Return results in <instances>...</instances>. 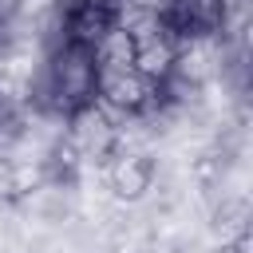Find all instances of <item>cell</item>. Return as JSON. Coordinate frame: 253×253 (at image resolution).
Wrapping results in <instances>:
<instances>
[{
  "label": "cell",
  "mask_w": 253,
  "mask_h": 253,
  "mask_svg": "<svg viewBox=\"0 0 253 253\" xmlns=\"http://www.w3.org/2000/svg\"><path fill=\"white\" fill-rule=\"evenodd\" d=\"M225 16H229V0H166V8L158 12V28L174 43H190L217 36L225 28Z\"/></svg>",
  "instance_id": "6da1fadb"
},
{
  "label": "cell",
  "mask_w": 253,
  "mask_h": 253,
  "mask_svg": "<svg viewBox=\"0 0 253 253\" xmlns=\"http://www.w3.org/2000/svg\"><path fill=\"white\" fill-rule=\"evenodd\" d=\"M115 24H119L115 0H67L55 12L59 43H75V47H95Z\"/></svg>",
  "instance_id": "7a4b0ae2"
},
{
  "label": "cell",
  "mask_w": 253,
  "mask_h": 253,
  "mask_svg": "<svg viewBox=\"0 0 253 253\" xmlns=\"http://www.w3.org/2000/svg\"><path fill=\"white\" fill-rule=\"evenodd\" d=\"M95 103L99 111H111V115H146L154 103H158V87L146 83L138 71H99V83H95Z\"/></svg>",
  "instance_id": "3957f363"
},
{
  "label": "cell",
  "mask_w": 253,
  "mask_h": 253,
  "mask_svg": "<svg viewBox=\"0 0 253 253\" xmlns=\"http://www.w3.org/2000/svg\"><path fill=\"white\" fill-rule=\"evenodd\" d=\"M107 182L119 202H142L154 186V158L146 150H119L107 166Z\"/></svg>",
  "instance_id": "277c9868"
},
{
  "label": "cell",
  "mask_w": 253,
  "mask_h": 253,
  "mask_svg": "<svg viewBox=\"0 0 253 253\" xmlns=\"http://www.w3.org/2000/svg\"><path fill=\"white\" fill-rule=\"evenodd\" d=\"M174 55H178V43L162 32V28H146V32H134V59H130V71H138L146 83H162L174 67Z\"/></svg>",
  "instance_id": "5b68a950"
},
{
  "label": "cell",
  "mask_w": 253,
  "mask_h": 253,
  "mask_svg": "<svg viewBox=\"0 0 253 253\" xmlns=\"http://www.w3.org/2000/svg\"><path fill=\"white\" fill-rule=\"evenodd\" d=\"M95 63H99V71H126L130 67V59H134V36L126 32V28H111L95 47Z\"/></svg>",
  "instance_id": "8992f818"
},
{
  "label": "cell",
  "mask_w": 253,
  "mask_h": 253,
  "mask_svg": "<svg viewBox=\"0 0 253 253\" xmlns=\"http://www.w3.org/2000/svg\"><path fill=\"white\" fill-rule=\"evenodd\" d=\"M79 166H83V150H79L67 134L55 138L51 150H47V158H43V174H47L55 186H71L75 174H79Z\"/></svg>",
  "instance_id": "52a82bcc"
},
{
  "label": "cell",
  "mask_w": 253,
  "mask_h": 253,
  "mask_svg": "<svg viewBox=\"0 0 253 253\" xmlns=\"http://www.w3.org/2000/svg\"><path fill=\"white\" fill-rule=\"evenodd\" d=\"M217 229H229L233 237H245L249 233V202L245 198H229L217 210Z\"/></svg>",
  "instance_id": "ba28073f"
},
{
  "label": "cell",
  "mask_w": 253,
  "mask_h": 253,
  "mask_svg": "<svg viewBox=\"0 0 253 253\" xmlns=\"http://www.w3.org/2000/svg\"><path fill=\"white\" fill-rule=\"evenodd\" d=\"M20 198V174H16V166L0 154V202H16Z\"/></svg>",
  "instance_id": "9c48e42d"
},
{
  "label": "cell",
  "mask_w": 253,
  "mask_h": 253,
  "mask_svg": "<svg viewBox=\"0 0 253 253\" xmlns=\"http://www.w3.org/2000/svg\"><path fill=\"white\" fill-rule=\"evenodd\" d=\"M213 253H249V233L245 237H233V241H221Z\"/></svg>",
  "instance_id": "30bf717a"
},
{
  "label": "cell",
  "mask_w": 253,
  "mask_h": 253,
  "mask_svg": "<svg viewBox=\"0 0 253 253\" xmlns=\"http://www.w3.org/2000/svg\"><path fill=\"white\" fill-rule=\"evenodd\" d=\"M115 253H142V249H138V245H130V241H119V245H115Z\"/></svg>",
  "instance_id": "8fae6325"
}]
</instances>
